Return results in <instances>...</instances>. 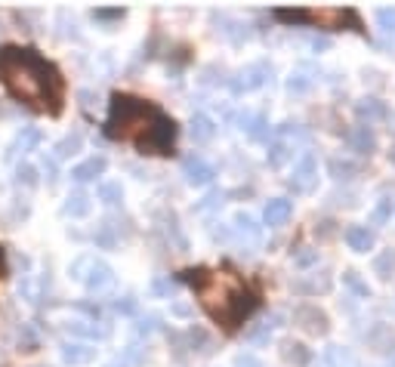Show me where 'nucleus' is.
Listing matches in <instances>:
<instances>
[{
  "label": "nucleus",
  "instance_id": "31",
  "mask_svg": "<svg viewBox=\"0 0 395 367\" xmlns=\"http://www.w3.org/2000/svg\"><path fill=\"white\" fill-rule=\"evenodd\" d=\"M395 213V201L392 198H383L377 207H373L371 213V226H383V222H389V216Z\"/></svg>",
  "mask_w": 395,
  "mask_h": 367
},
{
  "label": "nucleus",
  "instance_id": "38",
  "mask_svg": "<svg viewBox=\"0 0 395 367\" xmlns=\"http://www.w3.org/2000/svg\"><path fill=\"white\" fill-rule=\"evenodd\" d=\"M377 22L386 31H395V6H380L377 10Z\"/></svg>",
  "mask_w": 395,
  "mask_h": 367
},
{
  "label": "nucleus",
  "instance_id": "21",
  "mask_svg": "<svg viewBox=\"0 0 395 367\" xmlns=\"http://www.w3.org/2000/svg\"><path fill=\"white\" fill-rule=\"evenodd\" d=\"M81 146H84V136L77 133V130H75V133H65V136H62V139L53 146V157H56V161H65V157L77 155V151H81Z\"/></svg>",
  "mask_w": 395,
  "mask_h": 367
},
{
  "label": "nucleus",
  "instance_id": "48",
  "mask_svg": "<svg viewBox=\"0 0 395 367\" xmlns=\"http://www.w3.org/2000/svg\"><path fill=\"white\" fill-rule=\"evenodd\" d=\"M315 259H318V253H315V250H306V253L297 256V263L300 265H309V263H315Z\"/></svg>",
  "mask_w": 395,
  "mask_h": 367
},
{
  "label": "nucleus",
  "instance_id": "47",
  "mask_svg": "<svg viewBox=\"0 0 395 367\" xmlns=\"http://www.w3.org/2000/svg\"><path fill=\"white\" fill-rule=\"evenodd\" d=\"M152 290H155V293H161V297H164V293H170V281H164V278H157V281H155V284H152Z\"/></svg>",
  "mask_w": 395,
  "mask_h": 367
},
{
  "label": "nucleus",
  "instance_id": "50",
  "mask_svg": "<svg viewBox=\"0 0 395 367\" xmlns=\"http://www.w3.org/2000/svg\"><path fill=\"white\" fill-rule=\"evenodd\" d=\"M6 275V259H3V250H0V278Z\"/></svg>",
  "mask_w": 395,
  "mask_h": 367
},
{
  "label": "nucleus",
  "instance_id": "32",
  "mask_svg": "<svg viewBox=\"0 0 395 367\" xmlns=\"http://www.w3.org/2000/svg\"><path fill=\"white\" fill-rule=\"evenodd\" d=\"M146 345H139V343H133V345H127L124 352H121V361L124 364H130V367H139V364H146Z\"/></svg>",
  "mask_w": 395,
  "mask_h": 367
},
{
  "label": "nucleus",
  "instance_id": "49",
  "mask_svg": "<svg viewBox=\"0 0 395 367\" xmlns=\"http://www.w3.org/2000/svg\"><path fill=\"white\" fill-rule=\"evenodd\" d=\"M330 226H334V222H321V237H330V235H334V228H330Z\"/></svg>",
  "mask_w": 395,
  "mask_h": 367
},
{
  "label": "nucleus",
  "instance_id": "30",
  "mask_svg": "<svg viewBox=\"0 0 395 367\" xmlns=\"http://www.w3.org/2000/svg\"><path fill=\"white\" fill-rule=\"evenodd\" d=\"M373 272H377L380 278H392V272H395V250H383L377 259H373Z\"/></svg>",
  "mask_w": 395,
  "mask_h": 367
},
{
  "label": "nucleus",
  "instance_id": "12",
  "mask_svg": "<svg viewBox=\"0 0 395 367\" xmlns=\"http://www.w3.org/2000/svg\"><path fill=\"white\" fill-rule=\"evenodd\" d=\"M293 216V201H287V198H272V201H265V210H263V222L269 228H281L287 219Z\"/></svg>",
  "mask_w": 395,
  "mask_h": 367
},
{
  "label": "nucleus",
  "instance_id": "11",
  "mask_svg": "<svg viewBox=\"0 0 395 367\" xmlns=\"http://www.w3.org/2000/svg\"><path fill=\"white\" fill-rule=\"evenodd\" d=\"M40 142H44V133H40L38 127H22L16 133V139L10 142V148H6V161L16 155H28V151H34Z\"/></svg>",
  "mask_w": 395,
  "mask_h": 367
},
{
  "label": "nucleus",
  "instance_id": "4",
  "mask_svg": "<svg viewBox=\"0 0 395 367\" xmlns=\"http://www.w3.org/2000/svg\"><path fill=\"white\" fill-rule=\"evenodd\" d=\"M275 19L287 22V25H318L327 31H349L355 34H368L362 22V13L352 10V6H318V10H275Z\"/></svg>",
  "mask_w": 395,
  "mask_h": 367
},
{
  "label": "nucleus",
  "instance_id": "15",
  "mask_svg": "<svg viewBox=\"0 0 395 367\" xmlns=\"http://www.w3.org/2000/svg\"><path fill=\"white\" fill-rule=\"evenodd\" d=\"M355 114H358L362 120H368V127H371L373 120L389 118V108H386V102H380V99L364 96V99H358V102H355Z\"/></svg>",
  "mask_w": 395,
  "mask_h": 367
},
{
  "label": "nucleus",
  "instance_id": "18",
  "mask_svg": "<svg viewBox=\"0 0 395 367\" xmlns=\"http://www.w3.org/2000/svg\"><path fill=\"white\" fill-rule=\"evenodd\" d=\"M189 133H192V139H195L198 146H204V142H210L213 136H217V120L207 118V114H192Z\"/></svg>",
  "mask_w": 395,
  "mask_h": 367
},
{
  "label": "nucleus",
  "instance_id": "46",
  "mask_svg": "<svg viewBox=\"0 0 395 367\" xmlns=\"http://www.w3.org/2000/svg\"><path fill=\"white\" fill-rule=\"evenodd\" d=\"M235 367H263V364L256 361L254 355H238V358H235Z\"/></svg>",
  "mask_w": 395,
  "mask_h": 367
},
{
  "label": "nucleus",
  "instance_id": "7",
  "mask_svg": "<svg viewBox=\"0 0 395 367\" xmlns=\"http://www.w3.org/2000/svg\"><path fill=\"white\" fill-rule=\"evenodd\" d=\"M315 185H318V164H315V155H312V151H306V155L297 161V167H293L291 189L306 194V192H312Z\"/></svg>",
  "mask_w": 395,
  "mask_h": 367
},
{
  "label": "nucleus",
  "instance_id": "9",
  "mask_svg": "<svg viewBox=\"0 0 395 367\" xmlns=\"http://www.w3.org/2000/svg\"><path fill=\"white\" fill-rule=\"evenodd\" d=\"M183 176H185V182L189 185H210L213 182V176H217V170H213V164H207L204 157H198V155H192V157H185L183 161Z\"/></svg>",
  "mask_w": 395,
  "mask_h": 367
},
{
  "label": "nucleus",
  "instance_id": "23",
  "mask_svg": "<svg viewBox=\"0 0 395 367\" xmlns=\"http://www.w3.org/2000/svg\"><path fill=\"white\" fill-rule=\"evenodd\" d=\"M238 124H241V130L250 136V139H263V136H265V127H269L263 114H254V111H244L241 118H238Z\"/></svg>",
  "mask_w": 395,
  "mask_h": 367
},
{
  "label": "nucleus",
  "instance_id": "40",
  "mask_svg": "<svg viewBox=\"0 0 395 367\" xmlns=\"http://www.w3.org/2000/svg\"><path fill=\"white\" fill-rule=\"evenodd\" d=\"M136 309H139V302H136L133 297H118L114 299V312H121V315H136Z\"/></svg>",
  "mask_w": 395,
  "mask_h": 367
},
{
  "label": "nucleus",
  "instance_id": "37",
  "mask_svg": "<svg viewBox=\"0 0 395 367\" xmlns=\"http://www.w3.org/2000/svg\"><path fill=\"white\" fill-rule=\"evenodd\" d=\"M19 297H22L25 302H38V287H34L31 275H25L22 281H19Z\"/></svg>",
  "mask_w": 395,
  "mask_h": 367
},
{
  "label": "nucleus",
  "instance_id": "26",
  "mask_svg": "<svg viewBox=\"0 0 395 367\" xmlns=\"http://www.w3.org/2000/svg\"><path fill=\"white\" fill-rule=\"evenodd\" d=\"M99 201H102L105 207H118L121 201H124L121 182H99Z\"/></svg>",
  "mask_w": 395,
  "mask_h": 367
},
{
  "label": "nucleus",
  "instance_id": "24",
  "mask_svg": "<svg viewBox=\"0 0 395 367\" xmlns=\"http://www.w3.org/2000/svg\"><path fill=\"white\" fill-rule=\"evenodd\" d=\"M232 226H235V232L238 235H247L250 241H260V226H256V219L250 213H244V210H238L235 213V219H232Z\"/></svg>",
  "mask_w": 395,
  "mask_h": 367
},
{
  "label": "nucleus",
  "instance_id": "1",
  "mask_svg": "<svg viewBox=\"0 0 395 367\" xmlns=\"http://www.w3.org/2000/svg\"><path fill=\"white\" fill-rule=\"evenodd\" d=\"M0 84L19 102H28L47 114L62 111V75L38 49L16 43L0 47Z\"/></svg>",
  "mask_w": 395,
  "mask_h": 367
},
{
  "label": "nucleus",
  "instance_id": "45",
  "mask_svg": "<svg viewBox=\"0 0 395 367\" xmlns=\"http://www.w3.org/2000/svg\"><path fill=\"white\" fill-rule=\"evenodd\" d=\"M77 99H81V105H84V108H93V105L99 102L96 93H93V90H81V93H77Z\"/></svg>",
  "mask_w": 395,
  "mask_h": 367
},
{
  "label": "nucleus",
  "instance_id": "41",
  "mask_svg": "<svg viewBox=\"0 0 395 367\" xmlns=\"http://www.w3.org/2000/svg\"><path fill=\"white\" fill-rule=\"evenodd\" d=\"M309 86H312V77L300 75V71H297V75L291 77V81H287V90H291V93H306Z\"/></svg>",
  "mask_w": 395,
  "mask_h": 367
},
{
  "label": "nucleus",
  "instance_id": "51",
  "mask_svg": "<svg viewBox=\"0 0 395 367\" xmlns=\"http://www.w3.org/2000/svg\"><path fill=\"white\" fill-rule=\"evenodd\" d=\"M389 124H392L389 130H392V133H395V114H389Z\"/></svg>",
  "mask_w": 395,
  "mask_h": 367
},
{
  "label": "nucleus",
  "instance_id": "43",
  "mask_svg": "<svg viewBox=\"0 0 395 367\" xmlns=\"http://www.w3.org/2000/svg\"><path fill=\"white\" fill-rule=\"evenodd\" d=\"M157 324H161V318H157V315H146V318L136 324V334H152Z\"/></svg>",
  "mask_w": 395,
  "mask_h": 367
},
{
  "label": "nucleus",
  "instance_id": "6",
  "mask_svg": "<svg viewBox=\"0 0 395 367\" xmlns=\"http://www.w3.org/2000/svg\"><path fill=\"white\" fill-rule=\"evenodd\" d=\"M269 75H272V65H265V62L247 65V68H241L238 75L232 77V93L235 96H241V93L256 90V86H263L265 81H269Z\"/></svg>",
  "mask_w": 395,
  "mask_h": 367
},
{
  "label": "nucleus",
  "instance_id": "16",
  "mask_svg": "<svg viewBox=\"0 0 395 367\" xmlns=\"http://www.w3.org/2000/svg\"><path fill=\"white\" fill-rule=\"evenodd\" d=\"M90 210H93V198L81 189L71 192L65 198V204H62V213L71 216V219H84V216H90Z\"/></svg>",
  "mask_w": 395,
  "mask_h": 367
},
{
  "label": "nucleus",
  "instance_id": "35",
  "mask_svg": "<svg viewBox=\"0 0 395 367\" xmlns=\"http://www.w3.org/2000/svg\"><path fill=\"white\" fill-rule=\"evenodd\" d=\"M222 198H226V192H210V194H204V198L195 204V210L198 213H204V210H217V207L222 204Z\"/></svg>",
  "mask_w": 395,
  "mask_h": 367
},
{
  "label": "nucleus",
  "instance_id": "42",
  "mask_svg": "<svg viewBox=\"0 0 395 367\" xmlns=\"http://www.w3.org/2000/svg\"><path fill=\"white\" fill-rule=\"evenodd\" d=\"M269 327H272V324H269V321H263L260 327L247 330V340H250V343H256V345H260V343H269Z\"/></svg>",
  "mask_w": 395,
  "mask_h": 367
},
{
  "label": "nucleus",
  "instance_id": "25",
  "mask_svg": "<svg viewBox=\"0 0 395 367\" xmlns=\"http://www.w3.org/2000/svg\"><path fill=\"white\" fill-rule=\"evenodd\" d=\"M265 157H269V167H284V164L293 157V148L287 146L284 139H278V142H272L269 146V155Z\"/></svg>",
  "mask_w": 395,
  "mask_h": 367
},
{
  "label": "nucleus",
  "instance_id": "19",
  "mask_svg": "<svg viewBox=\"0 0 395 367\" xmlns=\"http://www.w3.org/2000/svg\"><path fill=\"white\" fill-rule=\"evenodd\" d=\"M343 237H346L349 250H355V253H368V250L373 247V232L368 226H349Z\"/></svg>",
  "mask_w": 395,
  "mask_h": 367
},
{
  "label": "nucleus",
  "instance_id": "5",
  "mask_svg": "<svg viewBox=\"0 0 395 367\" xmlns=\"http://www.w3.org/2000/svg\"><path fill=\"white\" fill-rule=\"evenodd\" d=\"M293 324L297 327H303L306 334H315V336H325L330 330V318L325 309L312 306V302H303V306L293 309Z\"/></svg>",
  "mask_w": 395,
  "mask_h": 367
},
{
  "label": "nucleus",
  "instance_id": "20",
  "mask_svg": "<svg viewBox=\"0 0 395 367\" xmlns=\"http://www.w3.org/2000/svg\"><path fill=\"white\" fill-rule=\"evenodd\" d=\"M281 358L293 367H309L312 364V349H306L303 343H293V340H284L281 343Z\"/></svg>",
  "mask_w": 395,
  "mask_h": 367
},
{
  "label": "nucleus",
  "instance_id": "3",
  "mask_svg": "<svg viewBox=\"0 0 395 367\" xmlns=\"http://www.w3.org/2000/svg\"><path fill=\"white\" fill-rule=\"evenodd\" d=\"M179 281L195 287L204 312L226 330H238L260 309V293L241 275H235L232 269H204V265H198V269L179 272Z\"/></svg>",
  "mask_w": 395,
  "mask_h": 367
},
{
  "label": "nucleus",
  "instance_id": "13",
  "mask_svg": "<svg viewBox=\"0 0 395 367\" xmlns=\"http://www.w3.org/2000/svg\"><path fill=\"white\" fill-rule=\"evenodd\" d=\"M105 167H109V161H105L102 155H93L87 157V161H81L77 167H71V179H75L77 185H84V182H93L96 176H102Z\"/></svg>",
  "mask_w": 395,
  "mask_h": 367
},
{
  "label": "nucleus",
  "instance_id": "10",
  "mask_svg": "<svg viewBox=\"0 0 395 367\" xmlns=\"http://www.w3.org/2000/svg\"><path fill=\"white\" fill-rule=\"evenodd\" d=\"M59 355H62V361H65L68 367H84V364H90L93 358H96V345L77 343V340H65V343L59 345Z\"/></svg>",
  "mask_w": 395,
  "mask_h": 367
},
{
  "label": "nucleus",
  "instance_id": "8",
  "mask_svg": "<svg viewBox=\"0 0 395 367\" xmlns=\"http://www.w3.org/2000/svg\"><path fill=\"white\" fill-rule=\"evenodd\" d=\"M84 287H87L90 293H102V290H109V287L114 284V269L105 259H96L93 256V263H90V269H87V275H84L81 281Z\"/></svg>",
  "mask_w": 395,
  "mask_h": 367
},
{
  "label": "nucleus",
  "instance_id": "34",
  "mask_svg": "<svg viewBox=\"0 0 395 367\" xmlns=\"http://www.w3.org/2000/svg\"><path fill=\"white\" fill-rule=\"evenodd\" d=\"M90 263H93V256H90V253H84V256L71 259V265H68V275H71V281H84V275H87V269H90Z\"/></svg>",
  "mask_w": 395,
  "mask_h": 367
},
{
  "label": "nucleus",
  "instance_id": "2",
  "mask_svg": "<svg viewBox=\"0 0 395 367\" xmlns=\"http://www.w3.org/2000/svg\"><path fill=\"white\" fill-rule=\"evenodd\" d=\"M176 120L164 114L155 102H146L130 93H114L105 136L109 139H130L139 155H170L176 146Z\"/></svg>",
  "mask_w": 395,
  "mask_h": 367
},
{
  "label": "nucleus",
  "instance_id": "17",
  "mask_svg": "<svg viewBox=\"0 0 395 367\" xmlns=\"http://www.w3.org/2000/svg\"><path fill=\"white\" fill-rule=\"evenodd\" d=\"M65 330L71 336H81V340H105L109 336V327H99L96 321H81V318L65 321Z\"/></svg>",
  "mask_w": 395,
  "mask_h": 367
},
{
  "label": "nucleus",
  "instance_id": "33",
  "mask_svg": "<svg viewBox=\"0 0 395 367\" xmlns=\"http://www.w3.org/2000/svg\"><path fill=\"white\" fill-rule=\"evenodd\" d=\"M127 16V10H121V6H96V10H93V19L96 22H105V25H114V22H121Z\"/></svg>",
  "mask_w": 395,
  "mask_h": 367
},
{
  "label": "nucleus",
  "instance_id": "44",
  "mask_svg": "<svg viewBox=\"0 0 395 367\" xmlns=\"http://www.w3.org/2000/svg\"><path fill=\"white\" fill-rule=\"evenodd\" d=\"M170 312H173L176 318H189V315H192V306H189V302H183V299H176L173 306H170Z\"/></svg>",
  "mask_w": 395,
  "mask_h": 367
},
{
  "label": "nucleus",
  "instance_id": "22",
  "mask_svg": "<svg viewBox=\"0 0 395 367\" xmlns=\"http://www.w3.org/2000/svg\"><path fill=\"white\" fill-rule=\"evenodd\" d=\"M293 290L297 293H327L330 290V275L327 272H315V278H309V281L297 278L293 281Z\"/></svg>",
  "mask_w": 395,
  "mask_h": 367
},
{
  "label": "nucleus",
  "instance_id": "14",
  "mask_svg": "<svg viewBox=\"0 0 395 367\" xmlns=\"http://www.w3.org/2000/svg\"><path fill=\"white\" fill-rule=\"evenodd\" d=\"M349 148L358 151V155H373V151H377V133H373L368 124L352 127L349 130Z\"/></svg>",
  "mask_w": 395,
  "mask_h": 367
},
{
  "label": "nucleus",
  "instance_id": "36",
  "mask_svg": "<svg viewBox=\"0 0 395 367\" xmlns=\"http://www.w3.org/2000/svg\"><path fill=\"white\" fill-rule=\"evenodd\" d=\"M343 284H349V287H352V290H355V293H358V297H364V299H368V297H371V290H368V284H364V281H362V278H358V272H346V275H343Z\"/></svg>",
  "mask_w": 395,
  "mask_h": 367
},
{
  "label": "nucleus",
  "instance_id": "39",
  "mask_svg": "<svg viewBox=\"0 0 395 367\" xmlns=\"http://www.w3.org/2000/svg\"><path fill=\"white\" fill-rule=\"evenodd\" d=\"M40 170H44V176H47L49 185L59 179V164H56V157H47V155H44V161H40Z\"/></svg>",
  "mask_w": 395,
  "mask_h": 367
},
{
  "label": "nucleus",
  "instance_id": "27",
  "mask_svg": "<svg viewBox=\"0 0 395 367\" xmlns=\"http://www.w3.org/2000/svg\"><path fill=\"white\" fill-rule=\"evenodd\" d=\"M118 241H121V235L114 232V222L105 219L102 226L96 228V244H99L102 250H111V247H118Z\"/></svg>",
  "mask_w": 395,
  "mask_h": 367
},
{
  "label": "nucleus",
  "instance_id": "29",
  "mask_svg": "<svg viewBox=\"0 0 395 367\" xmlns=\"http://www.w3.org/2000/svg\"><path fill=\"white\" fill-rule=\"evenodd\" d=\"M13 182H16L19 189H34V185H38V167H31V164H19Z\"/></svg>",
  "mask_w": 395,
  "mask_h": 367
},
{
  "label": "nucleus",
  "instance_id": "28",
  "mask_svg": "<svg viewBox=\"0 0 395 367\" xmlns=\"http://www.w3.org/2000/svg\"><path fill=\"white\" fill-rule=\"evenodd\" d=\"M327 170H330V176H334V179H352V176L358 173V164L343 161V157H330V161H327Z\"/></svg>",
  "mask_w": 395,
  "mask_h": 367
},
{
  "label": "nucleus",
  "instance_id": "52",
  "mask_svg": "<svg viewBox=\"0 0 395 367\" xmlns=\"http://www.w3.org/2000/svg\"><path fill=\"white\" fill-rule=\"evenodd\" d=\"M109 367H124V364H109Z\"/></svg>",
  "mask_w": 395,
  "mask_h": 367
}]
</instances>
